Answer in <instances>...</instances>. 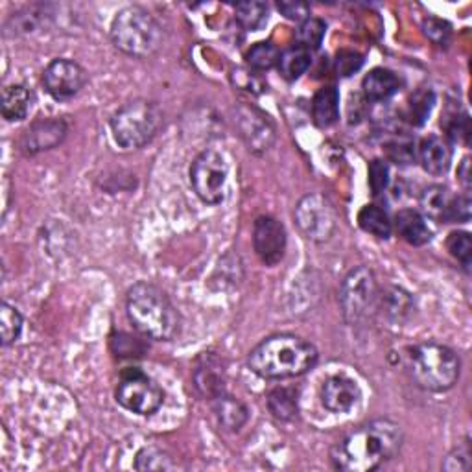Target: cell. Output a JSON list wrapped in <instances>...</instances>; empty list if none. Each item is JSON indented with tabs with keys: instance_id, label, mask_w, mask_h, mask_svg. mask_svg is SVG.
Instances as JSON below:
<instances>
[{
	"instance_id": "6da1fadb",
	"label": "cell",
	"mask_w": 472,
	"mask_h": 472,
	"mask_svg": "<svg viewBox=\"0 0 472 472\" xmlns=\"http://www.w3.org/2000/svg\"><path fill=\"white\" fill-rule=\"evenodd\" d=\"M402 428L390 419L365 423L330 449L334 468L343 472H369L393 459L402 447Z\"/></svg>"
},
{
	"instance_id": "7a4b0ae2",
	"label": "cell",
	"mask_w": 472,
	"mask_h": 472,
	"mask_svg": "<svg viewBox=\"0 0 472 472\" xmlns=\"http://www.w3.org/2000/svg\"><path fill=\"white\" fill-rule=\"evenodd\" d=\"M318 349L296 334H273L247 355V367L261 379L287 381L306 374L318 364Z\"/></svg>"
},
{
	"instance_id": "3957f363",
	"label": "cell",
	"mask_w": 472,
	"mask_h": 472,
	"mask_svg": "<svg viewBox=\"0 0 472 472\" xmlns=\"http://www.w3.org/2000/svg\"><path fill=\"white\" fill-rule=\"evenodd\" d=\"M125 313L142 336L172 341L181 332V313L170 297L151 282H137L125 294Z\"/></svg>"
},
{
	"instance_id": "277c9868",
	"label": "cell",
	"mask_w": 472,
	"mask_h": 472,
	"mask_svg": "<svg viewBox=\"0 0 472 472\" xmlns=\"http://www.w3.org/2000/svg\"><path fill=\"white\" fill-rule=\"evenodd\" d=\"M406 371L421 390L443 393L459 381L461 360L447 345L425 341L406 351Z\"/></svg>"
},
{
	"instance_id": "5b68a950",
	"label": "cell",
	"mask_w": 472,
	"mask_h": 472,
	"mask_svg": "<svg viewBox=\"0 0 472 472\" xmlns=\"http://www.w3.org/2000/svg\"><path fill=\"white\" fill-rule=\"evenodd\" d=\"M115 48L137 59H146L161 50L165 31L148 10L141 6H128L120 10L109 30Z\"/></svg>"
},
{
	"instance_id": "8992f818",
	"label": "cell",
	"mask_w": 472,
	"mask_h": 472,
	"mask_svg": "<svg viewBox=\"0 0 472 472\" xmlns=\"http://www.w3.org/2000/svg\"><path fill=\"white\" fill-rule=\"evenodd\" d=\"M165 113L155 102L139 99L124 104L111 118L113 141L122 150H139L161 132Z\"/></svg>"
},
{
	"instance_id": "52a82bcc",
	"label": "cell",
	"mask_w": 472,
	"mask_h": 472,
	"mask_svg": "<svg viewBox=\"0 0 472 472\" xmlns=\"http://www.w3.org/2000/svg\"><path fill=\"white\" fill-rule=\"evenodd\" d=\"M381 290L376 275L367 266H358L348 273L341 282L339 305L343 318L351 327L367 323L379 310Z\"/></svg>"
},
{
	"instance_id": "ba28073f",
	"label": "cell",
	"mask_w": 472,
	"mask_h": 472,
	"mask_svg": "<svg viewBox=\"0 0 472 472\" xmlns=\"http://www.w3.org/2000/svg\"><path fill=\"white\" fill-rule=\"evenodd\" d=\"M116 402L132 414L153 416L165 402V393L151 376L137 367L125 369L115 391Z\"/></svg>"
},
{
	"instance_id": "9c48e42d",
	"label": "cell",
	"mask_w": 472,
	"mask_h": 472,
	"mask_svg": "<svg viewBox=\"0 0 472 472\" xmlns=\"http://www.w3.org/2000/svg\"><path fill=\"white\" fill-rule=\"evenodd\" d=\"M229 167L216 150H203L191 167V185L196 196L207 205H218L226 198Z\"/></svg>"
},
{
	"instance_id": "30bf717a",
	"label": "cell",
	"mask_w": 472,
	"mask_h": 472,
	"mask_svg": "<svg viewBox=\"0 0 472 472\" xmlns=\"http://www.w3.org/2000/svg\"><path fill=\"white\" fill-rule=\"evenodd\" d=\"M296 224L301 235L310 242H327L336 231V210L332 203L323 194H306L303 196L294 210Z\"/></svg>"
},
{
	"instance_id": "8fae6325",
	"label": "cell",
	"mask_w": 472,
	"mask_h": 472,
	"mask_svg": "<svg viewBox=\"0 0 472 472\" xmlns=\"http://www.w3.org/2000/svg\"><path fill=\"white\" fill-rule=\"evenodd\" d=\"M235 125L247 150L255 155L268 153L275 144V125L261 109L240 104L235 109Z\"/></svg>"
},
{
	"instance_id": "7c38bea8",
	"label": "cell",
	"mask_w": 472,
	"mask_h": 472,
	"mask_svg": "<svg viewBox=\"0 0 472 472\" xmlns=\"http://www.w3.org/2000/svg\"><path fill=\"white\" fill-rule=\"evenodd\" d=\"M87 82V71L80 63L67 57H57L50 61L43 71V85L50 97L57 102H65L78 97Z\"/></svg>"
},
{
	"instance_id": "4fadbf2b",
	"label": "cell",
	"mask_w": 472,
	"mask_h": 472,
	"mask_svg": "<svg viewBox=\"0 0 472 472\" xmlns=\"http://www.w3.org/2000/svg\"><path fill=\"white\" fill-rule=\"evenodd\" d=\"M287 229L273 216H259L253 226V247L255 253L266 266H277L285 259L287 251Z\"/></svg>"
},
{
	"instance_id": "5bb4252c",
	"label": "cell",
	"mask_w": 472,
	"mask_h": 472,
	"mask_svg": "<svg viewBox=\"0 0 472 472\" xmlns=\"http://www.w3.org/2000/svg\"><path fill=\"white\" fill-rule=\"evenodd\" d=\"M67 133L69 125L63 118H39L22 132L19 148L24 155H38L57 148Z\"/></svg>"
},
{
	"instance_id": "9a60e30c",
	"label": "cell",
	"mask_w": 472,
	"mask_h": 472,
	"mask_svg": "<svg viewBox=\"0 0 472 472\" xmlns=\"http://www.w3.org/2000/svg\"><path fill=\"white\" fill-rule=\"evenodd\" d=\"M362 391L356 381L345 374H332L322 386V402L330 414H348L360 402Z\"/></svg>"
},
{
	"instance_id": "2e32d148",
	"label": "cell",
	"mask_w": 472,
	"mask_h": 472,
	"mask_svg": "<svg viewBox=\"0 0 472 472\" xmlns=\"http://www.w3.org/2000/svg\"><path fill=\"white\" fill-rule=\"evenodd\" d=\"M419 161L432 176H443L451 168L452 150L447 141L437 135H428L419 142Z\"/></svg>"
},
{
	"instance_id": "e0dca14e",
	"label": "cell",
	"mask_w": 472,
	"mask_h": 472,
	"mask_svg": "<svg viewBox=\"0 0 472 472\" xmlns=\"http://www.w3.org/2000/svg\"><path fill=\"white\" fill-rule=\"evenodd\" d=\"M395 229L399 236L410 245H426L432 240V231L426 218L414 209H402L395 216Z\"/></svg>"
},
{
	"instance_id": "ac0fdd59",
	"label": "cell",
	"mask_w": 472,
	"mask_h": 472,
	"mask_svg": "<svg viewBox=\"0 0 472 472\" xmlns=\"http://www.w3.org/2000/svg\"><path fill=\"white\" fill-rule=\"evenodd\" d=\"M212 402V412L224 430L227 432H238L249 419V410L244 402H240L238 399L226 395V393H219L214 399H210Z\"/></svg>"
},
{
	"instance_id": "d6986e66",
	"label": "cell",
	"mask_w": 472,
	"mask_h": 472,
	"mask_svg": "<svg viewBox=\"0 0 472 472\" xmlns=\"http://www.w3.org/2000/svg\"><path fill=\"white\" fill-rule=\"evenodd\" d=\"M339 118V92L336 87H322L312 100V120L322 130L332 128Z\"/></svg>"
},
{
	"instance_id": "ffe728a7",
	"label": "cell",
	"mask_w": 472,
	"mask_h": 472,
	"mask_svg": "<svg viewBox=\"0 0 472 472\" xmlns=\"http://www.w3.org/2000/svg\"><path fill=\"white\" fill-rule=\"evenodd\" d=\"M362 89H364L367 100L384 102V100H390L393 94L400 89V78L390 69L376 67L369 74H365L362 82Z\"/></svg>"
},
{
	"instance_id": "44dd1931",
	"label": "cell",
	"mask_w": 472,
	"mask_h": 472,
	"mask_svg": "<svg viewBox=\"0 0 472 472\" xmlns=\"http://www.w3.org/2000/svg\"><path fill=\"white\" fill-rule=\"evenodd\" d=\"M194 382L202 395L214 399L216 395L224 393V369L219 362L210 356L203 355L194 369Z\"/></svg>"
},
{
	"instance_id": "7402d4cb",
	"label": "cell",
	"mask_w": 472,
	"mask_h": 472,
	"mask_svg": "<svg viewBox=\"0 0 472 472\" xmlns=\"http://www.w3.org/2000/svg\"><path fill=\"white\" fill-rule=\"evenodd\" d=\"M454 196L443 185H432L421 196V209L423 212L439 224H451Z\"/></svg>"
},
{
	"instance_id": "603a6c76",
	"label": "cell",
	"mask_w": 472,
	"mask_h": 472,
	"mask_svg": "<svg viewBox=\"0 0 472 472\" xmlns=\"http://www.w3.org/2000/svg\"><path fill=\"white\" fill-rule=\"evenodd\" d=\"M31 106H34V94L26 85L13 83L3 90V104H0V107H3V116L6 122H22L30 115Z\"/></svg>"
},
{
	"instance_id": "cb8c5ba5",
	"label": "cell",
	"mask_w": 472,
	"mask_h": 472,
	"mask_svg": "<svg viewBox=\"0 0 472 472\" xmlns=\"http://www.w3.org/2000/svg\"><path fill=\"white\" fill-rule=\"evenodd\" d=\"M310 63H312V52L296 45L279 56L277 67L282 78L288 82H296L308 71Z\"/></svg>"
},
{
	"instance_id": "d4e9b609",
	"label": "cell",
	"mask_w": 472,
	"mask_h": 472,
	"mask_svg": "<svg viewBox=\"0 0 472 472\" xmlns=\"http://www.w3.org/2000/svg\"><path fill=\"white\" fill-rule=\"evenodd\" d=\"M358 226L367 235H373L376 238H390L393 233V224L386 210L376 205H365L358 212Z\"/></svg>"
},
{
	"instance_id": "484cf974",
	"label": "cell",
	"mask_w": 472,
	"mask_h": 472,
	"mask_svg": "<svg viewBox=\"0 0 472 472\" xmlns=\"http://www.w3.org/2000/svg\"><path fill=\"white\" fill-rule=\"evenodd\" d=\"M268 408L275 419L290 421L297 416V391L290 388H277L268 395Z\"/></svg>"
},
{
	"instance_id": "4316f807",
	"label": "cell",
	"mask_w": 472,
	"mask_h": 472,
	"mask_svg": "<svg viewBox=\"0 0 472 472\" xmlns=\"http://www.w3.org/2000/svg\"><path fill=\"white\" fill-rule=\"evenodd\" d=\"M379 306H382L384 313L393 322H402L412 310V297L402 288L391 287L388 288L379 301Z\"/></svg>"
},
{
	"instance_id": "83f0119b",
	"label": "cell",
	"mask_w": 472,
	"mask_h": 472,
	"mask_svg": "<svg viewBox=\"0 0 472 472\" xmlns=\"http://www.w3.org/2000/svg\"><path fill=\"white\" fill-rule=\"evenodd\" d=\"M235 17L245 31H259L270 17V6L266 3H242L235 8Z\"/></svg>"
},
{
	"instance_id": "f1b7e54d",
	"label": "cell",
	"mask_w": 472,
	"mask_h": 472,
	"mask_svg": "<svg viewBox=\"0 0 472 472\" xmlns=\"http://www.w3.org/2000/svg\"><path fill=\"white\" fill-rule=\"evenodd\" d=\"M22 327H24L22 313L15 306L3 303V306H0V334H3L4 348L6 345L15 343L21 338Z\"/></svg>"
},
{
	"instance_id": "f546056e",
	"label": "cell",
	"mask_w": 472,
	"mask_h": 472,
	"mask_svg": "<svg viewBox=\"0 0 472 472\" xmlns=\"http://www.w3.org/2000/svg\"><path fill=\"white\" fill-rule=\"evenodd\" d=\"M176 465L172 456L155 445H148L141 449L135 456V468L137 470H172Z\"/></svg>"
},
{
	"instance_id": "4dcf8cb0",
	"label": "cell",
	"mask_w": 472,
	"mask_h": 472,
	"mask_svg": "<svg viewBox=\"0 0 472 472\" xmlns=\"http://www.w3.org/2000/svg\"><path fill=\"white\" fill-rule=\"evenodd\" d=\"M279 56L280 52L277 50L273 43L262 41L249 48V52L245 54V61L251 69L261 73V71H270L271 67H275L279 63Z\"/></svg>"
},
{
	"instance_id": "1f68e13d",
	"label": "cell",
	"mask_w": 472,
	"mask_h": 472,
	"mask_svg": "<svg viewBox=\"0 0 472 472\" xmlns=\"http://www.w3.org/2000/svg\"><path fill=\"white\" fill-rule=\"evenodd\" d=\"M325 31H327V24L322 19L310 17L305 22H301L297 30V45L306 48L308 52L318 50L323 43Z\"/></svg>"
},
{
	"instance_id": "d6a6232c",
	"label": "cell",
	"mask_w": 472,
	"mask_h": 472,
	"mask_svg": "<svg viewBox=\"0 0 472 472\" xmlns=\"http://www.w3.org/2000/svg\"><path fill=\"white\" fill-rule=\"evenodd\" d=\"M435 104V94L430 89H421L410 99V120L416 125H423L430 116Z\"/></svg>"
},
{
	"instance_id": "836d02e7",
	"label": "cell",
	"mask_w": 472,
	"mask_h": 472,
	"mask_svg": "<svg viewBox=\"0 0 472 472\" xmlns=\"http://www.w3.org/2000/svg\"><path fill=\"white\" fill-rule=\"evenodd\" d=\"M447 249L449 253L463 264L465 270H468L472 261V240L467 231H454L447 238Z\"/></svg>"
},
{
	"instance_id": "e575fe53",
	"label": "cell",
	"mask_w": 472,
	"mask_h": 472,
	"mask_svg": "<svg viewBox=\"0 0 472 472\" xmlns=\"http://www.w3.org/2000/svg\"><path fill=\"white\" fill-rule=\"evenodd\" d=\"M423 31H425V36L437 47L449 45V41L452 38V26L447 21L437 19V17L425 19Z\"/></svg>"
},
{
	"instance_id": "d590c367",
	"label": "cell",
	"mask_w": 472,
	"mask_h": 472,
	"mask_svg": "<svg viewBox=\"0 0 472 472\" xmlns=\"http://www.w3.org/2000/svg\"><path fill=\"white\" fill-rule=\"evenodd\" d=\"M388 155L390 159L397 165H408L416 159V148L414 141L408 137H399L388 144Z\"/></svg>"
},
{
	"instance_id": "8d00e7d4",
	"label": "cell",
	"mask_w": 472,
	"mask_h": 472,
	"mask_svg": "<svg viewBox=\"0 0 472 472\" xmlns=\"http://www.w3.org/2000/svg\"><path fill=\"white\" fill-rule=\"evenodd\" d=\"M390 185V168L384 161H373L369 165V186L374 196L382 194Z\"/></svg>"
},
{
	"instance_id": "74e56055",
	"label": "cell",
	"mask_w": 472,
	"mask_h": 472,
	"mask_svg": "<svg viewBox=\"0 0 472 472\" xmlns=\"http://www.w3.org/2000/svg\"><path fill=\"white\" fill-rule=\"evenodd\" d=\"M362 65H364V56L358 52H353V50H343L336 57V71L343 78L358 73Z\"/></svg>"
},
{
	"instance_id": "f35d334b",
	"label": "cell",
	"mask_w": 472,
	"mask_h": 472,
	"mask_svg": "<svg viewBox=\"0 0 472 472\" xmlns=\"http://www.w3.org/2000/svg\"><path fill=\"white\" fill-rule=\"evenodd\" d=\"M472 467V461H470V445L468 442H465L463 445H459L458 449H454L445 463H443V468L449 470V472H461V470H468Z\"/></svg>"
},
{
	"instance_id": "ab89813d",
	"label": "cell",
	"mask_w": 472,
	"mask_h": 472,
	"mask_svg": "<svg viewBox=\"0 0 472 472\" xmlns=\"http://www.w3.org/2000/svg\"><path fill=\"white\" fill-rule=\"evenodd\" d=\"M277 10L285 15L288 21L305 22L310 19V6L306 3H299V0H290V3H277Z\"/></svg>"
},
{
	"instance_id": "60d3db41",
	"label": "cell",
	"mask_w": 472,
	"mask_h": 472,
	"mask_svg": "<svg viewBox=\"0 0 472 472\" xmlns=\"http://www.w3.org/2000/svg\"><path fill=\"white\" fill-rule=\"evenodd\" d=\"M470 219V200L468 196H454L451 224H465Z\"/></svg>"
},
{
	"instance_id": "b9f144b4",
	"label": "cell",
	"mask_w": 472,
	"mask_h": 472,
	"mask_svg": "<svg viewBox=\"0 0 472 472\" xmlns=\"http://www.w3.org/2000/svg\"><path fill=\"white\" fill-rule=\"evenodd\" d=\"M233 78H235V83L245 90H253L259 85V80L255 76H249V73L245 71H236Z\"/></svg>"
},
{
	"instance_id": "7bdbcfd3",
	"label": "cell",
	"mask_w": 472,
	"mask_h": 472,
	"mask_svg": "<svg viewBox=\"0 0 472 472\" xmlns=\"http://www.w3.org/2000/svg\"><path fill=\"white\" fill-rule=\"evenodd\" d=\"M458 177H459V183L463 185L465 191H468V186H470V157H465V159L461 161V165L458 168Z\"/></svg>"
}]
</instances>
